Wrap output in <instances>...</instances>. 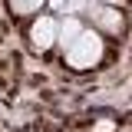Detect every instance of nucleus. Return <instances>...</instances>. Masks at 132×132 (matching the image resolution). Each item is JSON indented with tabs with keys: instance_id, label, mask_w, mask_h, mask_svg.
Instances as JSON below:
<instances>
[{
	"instance_id": "f257e3e1",
	"label": "nucleus",
	"mask_w": 132,
	"mask_h": 132,
	"mask_svg": "<svg viewBox=\"0 0 132 132\" xmlns=\"http://www.w3.org/2000/svg\"><path fill=\"white\" fill-rule=\"evenodd\" d=\"M102 53H106L102 36L93 33V30H82V36L66 50V63L73 66V69H93V66H99Z\"/></svg>"
},
{
	"instance_id": "39448f33",
	"label": "nucleus",
	"mask_w": 132,
	"mask_h": 132,
	"mask_svg": "<svg viewBox=\"0 0 132 132\" xmlns=\"http://www.w3.org/2000/svg\"><path fill=\"white\" fill-rule=\"evenodd\" d=\"M40 3L43 0H10L13 13H33V10H40Z\"/></svg>"
},
{
	"instance_id": "f03ea898",
	"label": "nucleus",
	"mask_w": 132,
	"mask_h": 132,
	"mask_svg": "<svg viewBox=\"0 0 132 132\" xmlns=\"http://www.w3.org/2000/svg\"><path fill=\"white\" fill-rule=\"evenodd\" d=\"M56 40H60V23L53 16H36L33 27H30V46L40 50V53H46Z\"/></svg>"
},
{
	"instance_id": "6e6552de",
	"label": "nucleus",
	"mask_w": 132,
	"mask_h": 132,
	"mask_svg": "<svg viewBox=\"0 0 132 132\" xmlns=\"http://www.w3.org/2000/svg\"><path fill=\"white\" fill-rule=\"evenodd\" d=\"M122 132H132V129H122Z\"/></svg>"
},
{
	"instance_id": "423d86ee",
	"label": "nucleus",
	"mask_w": 132,
	"mask_h": 132,
	"mask_svg": "<svg viewBox=\"0 0 132 132\" xmlns=\"http://www.w3.org/2000/svg\"><path fill=\"white\" fill-rule=\"evenodd\" d=\"M116 129H119V126H116L112 119H99L96 126H93V132H116Z\"/></svg>"
},
{
	"instance_id": "20e7f679",
	"label": "nucleus",
	"mask_w": 132,
	"mask_h": 132,
	"mask_svg": "<svg viewBox=\"0 0 132 132\" xmlns=\"http://www.w3.org/2000/svg\"><path fill=\"white\" fill-rule=\"evenodd\" d=\"M79 36H82V23L76 16H66L63 23H60V40H56V43H63V50H69Z\"/></svg>"
},
{
	"instance_id": "0eeeda50",
	"label": "nucleus",
	"mask_w": 132,
	"mask_h": 132,
	"mask_svg": "<svg viewBox=\"0 0 132 132\" xmlns=\"http://www.w3.org/2000/svg\"><path fill=\"white\" fill-rule=\"evenodd\" d=\"M99 3H106V7H122L126 0H99Z\"/></svg>"
},
{
	"instance_id": "7ed1b4c3",
	"label": "nucleus",
	"mask_w": 132,
	"mask_h": 132,
	"mask_svg": "<svg viewBox=\"0 0 132 132\" xmlns=\"http://www.w3.org/2000/svg\"><path fill=\"white\" fill-rule=\"evenodd\" d=\"M89 13H93V23H96L102 33H122V27H126L119 7H106V3H99V0H96V3L89 7Z\"/></svg>"
}]
</instances>
